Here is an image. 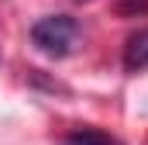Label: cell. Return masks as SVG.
I'll return each instance as SVG.
<instances>
[{"instance_id": "6da1fadb", "label": "cell", "mask_w": 148, "mask_h": 145, "mask_svg": "<svg viewBox=\"0 0 148 145\" xmlns=\"http://www.w3.org/2000/svg\"><path fill=\"white\" fill-rule=\"evenodd\" d=\"M76 38H79V21L73 14H45L31 24V41L48 59H66L76 48Z\"/></svg>"}, {"instance_id": "7a4b0ae2", "label": "cell", "mask_w": 148, "mask_h": 145, "mask_svg": "<svg viewBox=\"0 0 148 145\" xmlns=\"http://www.w3.org/2000/svg\"><path fill=\"white\" fill-rule=\"evenodd\" d=\"M124 69L127 72H145L148 69V28H138L124 41Z\"/></svg>"}, {"instance_id": "3957f363", "label": "cell", "mask_w": 148, "mask_h": 145, "mask_svg": "<svg viewBox=\"0 0 148 145\" xmlns=\"http://www.w3.org/2000/svg\"><path fill=\"white\" fill-rule=\"evenodd\" d=\"M62 145H121V142L107 131H100V128H73L62 138Z\"/></svg>"}]
</instances>
